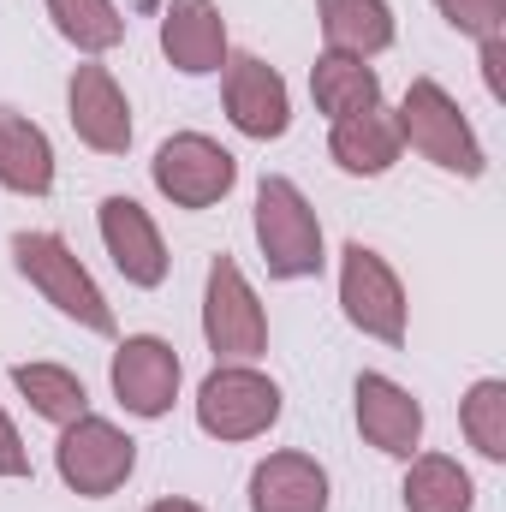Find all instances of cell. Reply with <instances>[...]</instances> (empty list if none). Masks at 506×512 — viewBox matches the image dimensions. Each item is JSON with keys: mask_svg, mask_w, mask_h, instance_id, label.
<instances>
[{"mask_svg": "<svg viewBox=\"0 0 506 512\" xmlns=\"http://www.w3.org/2000/svg\"><path fill=\"white\" fill-rule=\"evenodd\" d=\"M483 84L495 102H506V36H483Z\"/></svg>", "mask_w": 506, "mask_h": 512, "instance_id": "cell-26", "label": "cell"}, {"mask_svg": "<svg viewBox=\"0 0 506 512\" xmlns=\"http://www.w3.org/2000/svg\"><path fill=\"white\" fill-rule=\"evenodd\" d=\"M459 423H465V441H471L489 465H501L506 459V382L501 376L471 382V393L459 399Z\"/></svg>", "mask_w": 506, "mask_h": 512, "instance_id": "cell-23", "label": "cell"}, {"mask_svg": "<svg viewBox=\"0 0 506 512\" xmlns=\"http://www.w3.org/2000/svg\"><path fill=\"white\" fill-rule=\"evenodd\" d=\"M340 304H346V322L358 334H370L381 346L405 340V286L387 268V256L370 251L364 239H352L340 251Z\"/></svg>", "mask_w": 506, "mask_h": 512, "instance_id": "cell-8", "label": "cell"}, {"mask_svg": "<svg viewBox=\"0 0 506 512\" xmlns=\"http://www.w3.org/2000/svg\"><path fill=\"white\" fill-rule=\"evenodd\" d=\"M149 512H203V507H197V501H155Z\"/></svg>", "mask_w": 506, "mask_h": 512, "instance_id": "cell-27", "label": "cell"}, {"mask_svg": "<svg viewBox=\"0 0 506 512\" xmlns=\"http://www.w3.org/2000/svg\"><path fill=\"white\" fill-rule=\"evenodd\" d=\"M48 18L78 54H108L126 42V18L114 0H48Z\"/></svg>", "mask_w": 506, "mask_h": 512, "instance_id": "cell-22", "label": "cell"}, {"mask_svg": "<svg viewBox=\"0 0 506 512\" xmlns=\"http://www.w3.org/2000/svg\"><path fill=\"white\" fill-rule=\"evenodd\" d=\"M0 477H30V447L18 441V429H12V417H6V405H0Z\"/></svg>", "mask_w": 506, "mask_h": 512, "instance_id": "cell-25", "label": "cell"}, {"mask_svg": "<svg viewBox=\"0 0 506 512\" xmlns=\"http://www.w3.org/2000/svg\"><path fill=\"white\" fill-rule=\"evenodd\" d=\"M197 423L215 441H256L280 423V387L256 364H215L197 387Z\"/></svg>", "mask_w": 506, "mask_h": 512, "instance_id": "cell-6", "label": "cell"}, {"mask_svg": "<svg viewBox=\"0 0 506 512\" xmlns=\"http://www.w3.org/2000/svg\"><path fill=\"white\" fill-rule=\"evenodd\" d=\"M12 387L30 399L36 417H48V423H60V429L90 411L84 376H72V370H60V364H12Z\"/></svg>", "mask_w": 506, "mask_h": 512, "instance_id": "cell-21", "label": "cell"}, {"mask_svg": "<svg viewBox=\"0 0 506 512\" xmlns=\"http://www.w3.org/2000/svg\"><path fill=\"white\" fill-rule=\"evenodd\" d=\"M310 96L328 120H346V114H364L381 102V78L370 60H352V54H322L310 66Z\"/></svg>", "mask_w": 506, "mask_h": 512, "instance_id": "cell-19", "label": "cell"}, {"mask_svg": "<svg viewBox=\"0 0 506 512\" xmlns=\"http://www.w3.org/2000/svg\"><path fill=\"white\" fill-rule=\"evenodd\" d=\"M0 185L18 197H48L54 191V143L18 108H0Z\"/></svg>", "mask_w": 506, "mask_h": 512, "instance_id": "cell-17", "label": "cell"}, {"mask_svg": "<svg viewBox=\"0 0 506 512\" xmlns=\"http://www.w3.org/2000/svg\"><path fill=\"white\" fill-rule=\"evenodd\" d=\"M358 435L393 453V459H411L417 441H423V405L411 399V387H399L393 376H358Z\"/></svg>", "mask_w": 506, "mask_h": 512, "instance_id": "cell-14", "label": "cell"}, {"mask_svg": "<svg viewBox=\"0 0 506 512\" xmlns=\"http://www.w3.org/2000/svg\"><path fill=\"white\" fill-rule=\"evenodd\" d=\"M54 465H60V483L84 501H108L114 489H126L131 471H137V441H131L120 423L84 411L60 429V447H54Z\"/></svg>", "mask_w": 506, "mask_h": 512, "instance_id": "cell-4", "label": "cell"}, {"mask_svg": "<svg viewBox=\"0 0 506 512\" xmlns=\"http://www.w3.org/2000/svg\"><path fill=\"white\" fill-rule=\"evenodd\" d=\"M96 227H102V245L114 256V268L126 274L131 286H161L167 280V245H161V227L149 221V209L137 197H102L96 209Z\"/></svg>", "mask_w": 506, "mask_h": 512, "instance_id": "cell-12", "label": "cell"}, {"mask_svg": "<svg viewBox=\"0 0 506 512\" xmlns=\"http://www.w3.org/2000/svg\"><path fill=\"white\" fill-rule=\"evenodd\" d=\"M399 137H405L423 161H435L441 173L483 179V167H489L471 120L459 114V102H453L435 78H411V90H405V102H399Z\"/></svg>", "mask_w": 506, "mask_h": 512, "instance_id": "cell-3", "label": "cell"}, {"mask_svg": "<svg viewBox=\"0 0 506 512\" xmlns=\"http://www.w3.org/2000/svg\"><path fill=\"white\" fill-rule=\"evenodd\" d=\"M203 340L221 364H256L268 352V316L256 304L251 280L233 256L221 251L209 262V286H203Z\"/></svg>", "mask_w": 506, "mask_h": 512, "instance_id": "cell-5", "label": "cell"}, {"mask_svg": "<svg viewBox=\"0 0 506 512\" xmlns=\"http://www.w3.org/2000/svg\"><path fill=\"white\" fill-rule=\"evenodd\" d=\"M251 512H328V471L310 453H268L251 471Z\"/></svg>", "mask_w": 506, "mask_h": 512, "instance_id": "cell-15", "label": "cell"}, {"mask_svg": "<svg viewBox=\"0 0 506 512\" xmlns=\"http://www.w3.org/2000/svg\"><path fill=\"white\" fill-rule=\"evenodd\" d=\"M316 18H322L328 54L376 60L393 48V6L387 0H316Z\"/></svg>", "mask_w": 506, "mask_h": 512, "instance_id": "cell-18", "label": "cell"}, {"mask_svg": "<svg viewBox=\"0 0 506 512\" xmlns=\"http://www.w3.org/2000/svg\"><path fill=\"white\" fill-rule=\"evenodd\" d=\"M161 54L185 78H209L227 66V18L215 0H167L161 12Z\"/></svg>", "mask_w": 506, "mask_h": 512, "instance_id": "cell-13", "label": "cell"}, {"mask_svg": "<svg viewBox=\"0 0 506 512\" xmlns=\"http://www.w3.org/2000/svg\"><path fill=\"white\" fill-rule=\"evenodd\" d=\"M405 512H471L477 507V483L459 459L447 453H417L405 471Z\"/></svg>", "mask_w": 506, "mask_h": 512, "instance_id": "cell-20", "label": "cell"}, {"mask_svg": "<svg viewBox=\"0 0 506 512\" xmlns=\"http://www.w3.org/2000/svg\"><path fill=\"white\" fill-rule=\"evenodd\" d=\"M179 352L161 334H131L114 352V393L131 417H167L179 399Z\"/></svg>", "mask_w": 506, "mask_h": 512, "instance_id": "cell-9", "label": "cell"}, {"mask_svg": "<svg viewBox=\"0 0 506 512\" xmlns=\"http://www.w3.org/2000/svg\"><path fill=\"white\" fill-rule=\"evenodd\" d=\"M256 245H262V262L274 280H310L328 262L322 256V221H316L310 197L280 173H268L256 185Z\"/></svg>", "mask_w": 506, "mask_h": 512, "instance_id": "cell-1", "label": "cell"}, {"mask_svg": "<svg viewBox=\"0 0 506 512\" xmlns=\"http://www.w3.org/2000/svg\"><path fill=\"white\" fill-rule=\"evenodd\" d=\"M66 108H72V131L96 149V155H126L131 149V102L114 84L108 66H78L66 84Z\"/></svg>", "mask_w": 506, "mask_h": 512, "instance_id": "cell-11", "label": "cell"}, {"mask_svg": "<svg viewBox=\"0 0 506 512\" xmlns=\"http://www.w3.org/2000/svg\"><path fill=\"white\" fill-rule=\"evenodd\" d=\"M12 262L60 316H72L90 334H114V304L102 298V286L90 280V268L72 256V245L60 233H18L12 239Z\"/></svg>", "mask_w": 506, "mask_h": 512, "instance_id": "cell-2", "label": "cell"}, {"mask_svg": "<svg viewBox=\"0 0 506 512\" xmlns=\"http://www.w3.org/2000/svg\"><path fill=\"white\" fill-rule=\"evenodd\" d=\"M227 120L268 143V137H286L292 126V96H286V78L256 60V54H227Z\"/></svg>", "mask_w": 506, "mask_h": 512, "instance_id": "cell-10", "label": "cell"}, {"mask_svg": "<svg viewBox=\"0 0 506 512\" xmlns=\"http://www.w3.org/2000/svg\"><path fill=\"white\" fill-rule=\"evenodd\" d=\"M149 179H155V191H161L173 209H215V203L239 185V161H233V149H221L215 137L179 131V137H167V143L155 149Z\"/></svg>", "mask_w": 506, "mask_h": 512, "instance_id": "cell-7", "label": "cell"}, {"mask_svg": "<svg viewBox=\"0 0 506 512\" xmlns=\"http://www.w3.org/2000/svg\"><path fill=\"white\" fill-rule=\"evenodd\" d=\"M399 149H405V137H399V114L393 108H364V114H346V120H334V137H328V155L346 167V173H358V179H376L387 173L393 161H399Z\"/></svg>", "mask_w": 506, "mask_h": 512, "instance_id": "cell-16", "label": "cell"}, {"mask_svg": "<svg viewBox=\"0 0 506 512\" xmlns=\"http://www.w3.org/2000/svg\"><path fill=\"white\" fill-rule=\"evenodd\" d=\"M459 36H506V0H435Z\"/></svg>", "mask_w": 506, "mask_h": 512, "instance_id": "cell-24", "label": "cell"}]
</instances>
